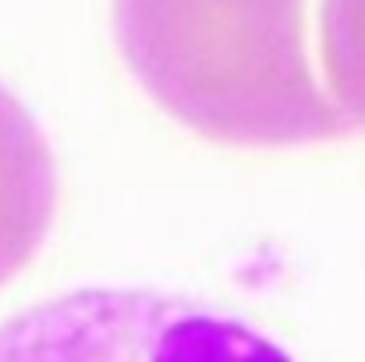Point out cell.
Segmentation results:
<instances>
[{
    "label": "cell",
    "mask_w": 365,
    "mask_h": 362,
    "mask_svg": "<svg viewBox=\"0 0 365 362\" xmlns=\"http://www.w3.org/2000/svg\"><path fill=\"white\" fill-rule=\"evenodd\" d=\"M316 21L319 0H114L138 86L188 128L238 146L341 128L316 79Z\"/></svg>",
    "instance_id": "obj_1"
},
{
    "label": "cell",
    "mask_w": 365,
    "mask_h": 362,
    "mask_svg": "<svg viewBox=\"0 0 365 362\" xmlns=\"http://www.w3.org/2000/svg\"><path fill=\"white\" fill-rule=\"evenodd\" d=\"M0 362H294L245 320L156 288H78L0 323Z\"/></svg>",
    "instance_id": "obj_2"
},
{
    "label": "cell",
    "mask_w": 365,
    "mask_h": 362,
    "mask_svg": "<svg viewBox=\"0 0 365 362\" xmlns=\"http://www.w3.org/2000/svg\"><path fill=\"white\" fill-rule=\"evenodd\" d=\"M57 210L53 153L25 104L0 82V288L21 273Z\"/></svg>",
    "instance_id": "obj_3"
},
{
    "label": "cell",
    "mask_w": 365,
    "mask_h": 362,
    "mask_svg": "<svg viewBox=\"0 0 365 362\" xmlns=\"http://www.w3.org/2000/svg\"><path fill=\"white\" fill-rule=\"evenodd\" d=\"M316 46L330 89L365 111V0H319Z\"/></svg>",
    "instance_id": "obj_4"
}]
</instances>
